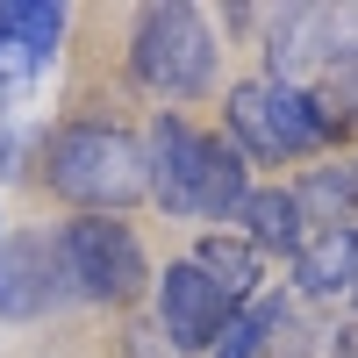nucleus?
<instances>
[{"label": "nucleus", "instance_id": "nucleus-1", "mask_svg": "<svg viewBox=\"0 0 358 358\" xmlns=\"http://www.w3.org/2000/svg\"><path fill=\"white\" fill-rule=\"evenodd\" d=\"M43 187L72 201L79 215H122V208L151 201V151L136 129L108 122V115H72L43 143Z\"/></svg>", "mask_w": 358, "mask_h": 358}, {"label": "nucleus", "instance_id": "nucleus-2", "mask_svg": "<svg viewBox=\"0 0 358 358\" xmlns=\"http://www.w3.org/2000/svg\"><path fill=\"white\" fill-rule=\"evenodd\" d=\"M129 79L158 101H201L215 86V29L187 0H151L129 22Z\"/></svg>", "mask_w": 358, "mask_h": 358}, {"label": "nucleus", "instance_id": "nucleus-3", "mask_svg": "<svg viewBox=\"0 0 358 358\" xmlns=\"http://www.w3.org/2000/svg\"><path fill=\"white\" fill-rule=\"evenodd\" d=\"M57 236V265H65V287L72 301H94V308H129L143 287H151V258H143L136 229L122 215H72Z\"/></svg>", "mask_w": 358, "mask_h": 358}, {"label": "nucleus", "instance_id": "nucleus-4", "mask_svg": "<svg viewBox=\"0 0 358 358\" xmlns=\"http://www.w3.org/2000/svg\"><path fill=\"white\" fill-rule=\"evenodd\" d=\"M222 122H229V143H236L251 165H294V158L330 151V136H322L308 94H294V86L265 79V72H251V79L229 86Z\"/></svg>", "mask_w": 358, "mask_h": 358}, {"label": "nucleus", "instance_id": "nucleus-5", "mask_svg": "<svg viewBox=\"0 0 358 358\" xmlns=\"http://www.w3.org/2000/svg\"><path fill=\"white\" fill-rule=\"evenodd\" d=\"M143 151H151V201L165 208V215L201 222L208 165H215V129H194L179 108H165L151 122V136H143Z\"/></svg>", "mask_w": 358, "mask_h": 358}, {"label": "nucleus", "instance_id": "nucleus-6", "mask_svg": "<svg viewBox=\"0 0 358 358\" xmlns=\"http://www.w3.org/2000/svg\"><path fill=\"white\" fill-rule=\"evenodd\" d=\"M151 301H158V330H165L172 351H208L222 337V322L244 308V301H229L194 258H172L165 273H151Z\"/></svg>", "mask_w": 358, "mask_h": 358}, {"label": "nucleus", "instance_id": "nucleus-7", "mask_svg": "<svg viewBox=\"0 0 358 358\" xmlns=\"http://www.w3.org/2000/svg\"><path fill=\"white\" fill-rule=\"evenodd\" d=\"M65 265H57V236L29 229V236H0V315L8 322H36L50 308H65Z\"/></svg>", "mask_w": 358, "mask_h": 358}, {"label": "nucleus", "instance_id": "nucleus-8", "mask_svg": "<svg viewBox=\"0 0 358 358\" xmlns=\"http://www.w3.org/2000/svg\"><path fill=\"white\" fill-rule=\"evenodd\" d=\"M337 57V8H273L265 15V79L308 94Z\"/></svg>", "mask_w": 358, "mask_h": 358}, {"label": "nucleus", "instance_id": "nucleus-9", "mask_svg": "<svg viewBox=\"0 0 358 358\" xmlns=\"http://www.w3.org/2000/svg\"><path fill=\"white\" fill-rule=\"evenodd\" d=\"M72 15L65 8H0V101H22L36 72L57 57Z\"/></svg>", "mask_w": 358, "mask_h": 358}, {"label": "nucleus", "instance_id": "nucleus-10", "mask_svg": "<svg viewBox=\"0 0 358 358\" xmlns=\"http://www.w3.org/2000/svg\"><path fill=\"white\" fill-rule=\"evenodd\" d=\"M236 222H244V244L258 258H294V251L308 244V222H301L294 187H251L244 208H236Z\"/></svg>", "mask_w": 358, "mask_h": 358}, {"label": "nucleus", "instance_id": "nucleus-11", "mask_svg": "<svg viewBox=\"0 0 358 358\" xmlns=\"http://www.w3.org/2000/svg\"><path fill=\"white\" fill-rule=\"evenodd\" d=\"M287 265H294V294H301V301H337L358 280V229H322Z\"/></svg>", "mask_w": 358, "mask_h": 358}, {"label": "nucleus", "instance_id": "nucleus-12", "mask_svg": "<svg viewBox=\"0 0 358 358\" xmlns=\"http://www.w3.org/2000/svg\"><path fill=\"white\" fill-rule=\"evenodd\" d=\"M294 201H301V222H308V236H322V229H358L351 215H358V165H308L301 179H294Z\"/></svg>", "mask_w": 358, "mask_h": 358}, {"label": "nucleus", "instance_id": "nucleus-13", "mask_svg": "<svg viewBox=\"0 0 358 358\" xmlns=\"http://www.w3.org/2000/svg\"><path fill=\"white\" fill-rule=\"evenodd\" d=\"M308 108H315V122L330 143H351L358 136V57L337 50L330 65H322V79L308 86Z\"/></svg>", "mask_w": 358, "mask_h": 358}, {"label": "nucleus", "instance_id": "nucleus-14", "mask_svg": "<svg viewBox=\"0 0 358 358\" xmlns=\"http://www.w3.org/2000/svg\"><path fill=\"white\" fill-rule=\"evenodd\" d=\"M194 265L229 294V301H251L258 280H265V258L244 244V236H201V244H194Z\"/></svg>", "mask_w": 358, "mask_h": 358}, {"label": "nucleus", "instance_id": "nucleus-15", "mask_svg": "<svg viewBox=\"0 0 358 358\" xmlns=\"http://www.w3.org/2000/svg\"><path fill=\"white\" fill-rule=\"evenodd\" d=\"M280 308H287V294H251V301L222 322V337L208 344V358H258L265 351V330L280 322Z\"/></svg>", "mask_w": 358, "mask_h": 358}, {"label": "nucleus", "instance_id": "nucleus-16", "mask_svg": "<svg viewBox=\"0 0 358 358\" xmlns=\"http://www.w3.org/2000/svg\"><path fill=\"white\" fill-rule=\"evenodd\" d=\"M322 358H358V322H344V330H330V344H322Z\"/></svg>", "mask_w": 358, "mask_h": 358}, {"label": "nucleus", "instance_id": "nucleus-17", "mask_svg": "<svg viewBox=\"0 0 358 358\" xmlns=\"http://www.w3.org/2000/svg\"><path fill=\"white\" fill-rule=\"evenodd\" d=\"M337 50L358 57V8H337Z\"/></svg>", "mask_w": 358, "mask_h": 358}, {"label": "nucleus", "instance_id": "nucleus-18", "mask_svg": "<svg viewBox=\"0 0 358 358\" xmlns=\"http://www.w3.org/2000/svg\"><path fill=\"white\" fill-rule=\"evenodd\" d=\"M351 308H358V280H351Z\"/></svg>", "mask_w": 358, "mask_h": 358}]
</instances>
